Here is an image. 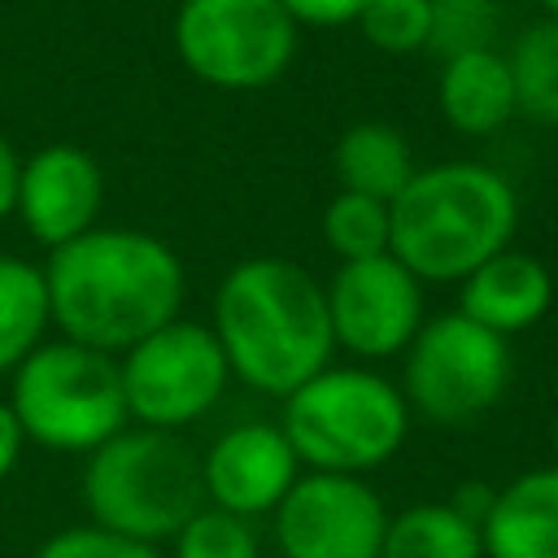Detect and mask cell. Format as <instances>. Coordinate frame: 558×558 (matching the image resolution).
<instances>
[{
  "instance_id": "3957f363",
  "label": "cell",
  "mask_w": 558,
  "mask_h": 558,
  "mask_svg": "<svg viewBox=\"0 0 558 558\" xmlns=\"http://www.w3.org/2000/svg\"><path fill=\"white\" fill-rule=\"evenodd\" d=\"M392 257L423 283H462L493 253L510 248L519 196L484 161L418 166L392 196Z\"/></svg>"
},
{
  "instance_id": "ba28073f",
  "label": "cell",
  "mask_w": 558,
  "mask_h": 558,
  "mask_svg": "<svg viewBox=\"0 0 558 558\" xmlns=\"http://www.w3.org/2000/svg\"><path fill=\"white\" fill-rule=\"evenodd\" d=\"M401 397L410 414L458 427L488 414L510 388V344L462 310L423 318L401 353Z\"/></svg>"
},
{
  "instance_id": "7a4b0ae2",
  "label": "cell",
  "mask_w": 558,
  "mask_h": 558,
  "mask_svg": "<svg viewBox=\"0 0 558 558\" xmlns=\"http://www.w3.org/2000/svg\"><path fill=\"white\" fill-rule=\"evenodd\" d=\"M209 327L227 353L231 379L279 401L331 366L336 353L323 283L275 253L244 257L222 275Z\"/></svg>"
},
{
  "instance_id": "5bb4252c",
  "label": "cell",
  "mask_w": 558,
  "mask_h": 558,
  "mask_svg": "<svg viewBox=\"0 0 558 558\" xmlns=\"http://www.w3.org/2000/svg\"><path fill=\"white\" fill-rule=\"evenodd\" d=\"M554 305V275L536 253L501 248L484 266H475L458 283V305L471 323L488 327L493 336L510 340L527 327H536Z\"/></svg>"
},
{
  "instance_id": "9a60e30c",
  "label": "cell",
  "mask_w": 558,
  "mask_h": 558,
  "mask_svg": "<svg viewBox=\"0 0 558 558\" xmlns=\"http://www.w3.org/2000/svg\"><path fill=\"white\" fill-rule=\"evenodd\" d=\"M484 558H558V466H527L493 493L480 523Z\"/></svg>"
},
{
  "instance_id": "8992f818",
  "label": "cell",
  "mask_w": 558,
  "mask_h": 558,
  "mask_svg": "<svg viewBox=\"0 0 558 558\" xmlns=\"http://www.w3.org/2000/svg\"><path fill=\"white\" fill-rule=\"evenodd\" d=\"M9 410L26 445L83 458L131 423L118 357L65 336H48L9 375Z\"/></svg>"
},
{
  "instance_id": "8fae6325",
  "label": "cell",
  "mask_w": 558,
  "mask_h": 558,
  "mask_svg": "<svg viewBox=\"0 0 558 558\" xmlns=\"http://www.w3.org/2000/svg\"><path fill=\"white\" fill-rule=\"evenodd\" d=\"M331 340L362 362L401 357L414 331L423 327V279L405 270L392 253L336 262L331 279L323 283Z\"/></svg>"
},
{
  "instance_id": "ffe728a7",
  "label": "cell",
  "mask_w": 558,
  "mask_h": 558,
  "mask_svg": "<svg viewBox=\"0 0 558 558\" xmlns=\"http://www.w3.org/2000/svg\"><path fill=\"white\" fill-rule=\"evenodd\" d=\"M514 78V105L541 126H558V22L541 17L506 48Z\"/></svg>"
},
{
  "instance_id": "d4e9b609",
  "label": "cell",
  "mask_w": 558,
  "mask_h": 558,
  "mask_svg": "<svg viewBox=\"0 0 558 558\" xmlns=\"http://www.w3.org/2000/svg\"><path fill=\"white\" fill-rule=\"evenodd\" d=\"M35 558H161V549L131 541V536H118V532L96 527V523H74V527L52 532L35 549Z\"/></svg>"
},
{
  "instance_id": "277c9868",
  "label": "cell",
  "mask_w": 558,
  "mask_h": 558,
  "mask_svg": "<svg viewBox=\"0 0 558 558\" xmlns=\"http://www.w3.org/2000/svg\"><path fill=\"white\" fill-rule=\"evenodd\" d=\"M78 497L87 506V523L161 545L205 506L201 458L179 440V432L126 423L87 453Z\"/></svg>"
},
{
  "instance_id": "7402d4cb",
  "label": "cell",
  "mask_w": 558,
  "mask_h": 558,
  "mask_svg": "<svg viewBox=\"0 0 558 558\" xmlns=\"http://www.w3.org/2000/svg\"><path fill=\"white\" fill-rule=\"evenodd\" d=\"M357 35L384 57L427 52L432 35V0H366L353 17Z\"/></svg>"
},
{
  "instance_id": "d6986e66",
  "label": "cell",
  "mask_w": 558,
  "mask_h": 558,
  "mask_svg": "<svg viewBox=\"0 0 558 558\" xmlns=\"http://www.w3.org/2000/svg\"><path fill=\"white\" fill-rule=\"evenodd\" d=\"M379 558H484V545L449 501H410L388 514Z\"/></svg>"
},
{
  "instance_id": "4fadbf2b",
  "label": "cell",
  "mask_w": 558,
  "mask_h": 558,
  "mask_svg": "<svg viewBox=\"0 0 558 558\" xmlns=\"http://www.w3.org/2000/svg\"><path fill=\"white\" fill-rule=\"evenodd\" d=\"M301 471L305 466L296 462L279 423H262V418L235 423L201 453L205 506H218L253 523L283 501V493L296 484Z\"/></svg>"
},
{
  "instance_id": "f1b7e54d",
  "label": "cell",
  "mask_w": 558,
  "mask_h": 558,
  "mask_svg": "<svg viewBox=\"0 0 558 558\" xmlns=\"http://www.w3.org/2000/svg\"><path fill=\"white\" fill-rule=\"evenodd\" d=\"M541 4V13L549 17V22H558V0H536Z\"/></svg>"
},
{
  "instance_id": "83f0119b",
  "label": "cell",
  "mask_w": 558,
  "mask_h": 558,
  "mask_svg": "<svg viewBox=\"0 0 558 558\" xmlns=\"http://www.w3.org/2000/svg\"><path fill=\"white\" fill-rule=\"evenodd\" d=\"M22 449H26V436H22V427H17L13 410H9V401H0V484L13 475Z\"/></svg>"
},
{
  "instance_id": "6da1fadb",
  "label": "cell",
  "mask_w": 558,
  "mask_h": 558,
  "mask_svg": "<svg viewBox=\"0 0 558 558\" xmlns=\"http://www.w3.org/2000/svg\"><path fill=\"white\" fill-rule=\"evenodd\" d=\"M52 327L100 353H126L183 310L179 253L140 227H92L44 262Z\"/></svg>"
},
{
  "instance_id": "9c48e42d",
  "label": "cell",
  "mask_w": 558,
  "mask_h": 558,
  "mask_svg": "<svg viewBox=\"0 0 558 558\" xmlns=\"http://www.w3.org/2000/svg\"><path fill=\"white\" fill-rule=\"evenodd\" d=\"M118 371L131 423L157 432L192 427L222 401L231 384V366L214 327L183 314L118 353Z\"/></svg>"
},
{
  "instance_id": "5b68a950",
  "label": "cell",
  "mask_w": 558,
  "mask_h": 558,
  "mask_svg": "<svg viewBox=\"0 0 558 558\" xmlns=\"http://www.w3.org/2000/svg\"><path fill=\"white\" fill-rule=\"evenodd\" d=\"M279 427L305 471L366 475L410 436L401 388L371 366H323L283 397Z\"/></svg>"
},
{
  "instance_id": "7c38bea8",
  "label": "cell",
  "mask_w": 558,
  "mask_h": 558,
  "mask_svg": "<svg viewBox=\"0 0 558 558\" xmlns=\"http://www.w3.org/2000/svg\"><path fill=\"white\" fill-rule=\"evenodd\" d=\"M100 205H105V174L83 144L57 140L22 157L13 214L22 218L26 235L48 253L92 231Z\"/></svg>"
},
{
  "instance_id": "30bf717a",
  "label": "cell",
  "mask_w": 558,
  "mask_h": 558,
  "mask_svg": "<svg viewBox=\"0 0 558 558\" xmlns=\"http://www.w3.org/2000/svg\"><path fill=\"white\" fill-rule=\"evenodd\" d=\"M384 527L388 506L366 475L301 471L270 510V536L283 558H379Z\"/></svg>"
},
{
  "instance_id": "f546056e",
  "label": "cell",
  "mask_w": 558,
  "mask_h": 558,
  "mask_svg": "<svg viewBox=\"0 0 558 558\" xmlns=\"http://www.w3.org/2000/svg\"><path fill=\"white\" fill-rule=\"evenodd\" d=\"M549 449H554V466H558V410H554V427H549Z\"/></svg>"
},
{
  "instance_id": "4316f807",
  "label": "cell",
  "mask_w": 558,
  "mask_h": 558,
  "mask_svg": "<svg viewBox=\"0 0 558 558\" xmlns=\"http://www.w3.org/2000/svg\"><path fill=\"white\" fill-rule=\"evenodd\" d=\"M17 174H22V153L9 144V135L0 131V222L13 218L17 205Z\"/></svg>"
},
{
  "instance_id": "603a6c76",
  "label": "cell",
  "mask_w": 558,
  "mask_h": 558,
  "mask_svg": "<svg viewBox=\"0 0 558 558\" xmlns=\"http://www.w3.org/2000/svg\"><path fill=\"white\" fill-rule=\"evenodd\" d=\"M170 558H262L257 527L218 506H201L174 536Z\"/></svg>"
},
{
  "instance_id": "484cf974",
  "label": "cell",
  "mask_w": 558,
  "mask_h": 558,
  "mask_svg": "<svg viewBox=\"0 0 558 558\" xmlns=\"http://www.w3.org/2000/svg\"><path fill=\"white\" fill-rule=\"evenodd\" d=\"M366 0H283V9L292 13L296 26H314V31H327V26H353V17L362 13Z\"/></svg>"
},
{
  "instance_id": "44dd1931",
  "label": "cell",
  "mask_w": 558,
  "mask_h": 558,
  "mask_svg": "<svg viewBox=\"0 0 558 558\" xmlns=\"http://www.w3.org/2000/svg\"><path fill=\"white\" fill-rule=\"evenodd\" d=\"M323 244L336 262H362L392 248V209L388 201L362 192H336L323 205Z\"/></svg>"
},
{
  "instance_id": "52a82bcc",
  "label": "cell",
  "mask_w": 558,
  "mask_h": 558,
  "mask_svg": "<svg viewBox=\"0 0 558 558\" xmlns=\"http://www.w3.org/2000/svg\"><path fill=\"white\" fill-rule=\"evenodd\" d=\"M170 44L196 83L214 92H257L288 74L301 26L283 0H179Z\"/></svg>"
},
{
  "instance_id": "e0dca14e",
  "label": "cell",
  "mask_w": 558,
  "mask_h": 558,
  "mask_svg": "<svg viewBox=\"0 0 558 558\" xmlns=\"http://www.w3.org/2000/svg\"><path fill=\"white\" fill-rule=\"evenodd\" d=\"M331 170H336L340 192H362V196L392 205V196L414 179L418 161H414L410 140L397 126L379 118H362L340 131L331 148Z\"/></svg>"
},
{
  "instance_id": "cb8c5ba5",
  "label": "cell",
  "mask_w": 558,
  "mask_h": 558,
  "mask_svg": "<svg viewBox=\"0 0 558 558\" xmlns=\"http://www.w3.org/2000/svg\"><path fill=\"white\" fill-rule=\"evenodd\" d=\"M497 26H501L497 0H432L427 52L449 61L458 52L497 48Z\"/></svg>"
},
{
  "instance_id": "2e32d148",
  "label": "cell",
  "mask_w": 558,
  "mask_h": 558,
  "mask_svg": "<svg viewBox=\"0 0 558 558\" xmlns=\"http://www.w3.org/2000/svg\"><path fill=\"white\" fill-rule=\"evenodd\" d=\"M436 109L449 122V131H458L466 140L497 135L519 113L506 52L501 48H480V52H458V57L440 61Z\"/></svg>"
},
{
  "instance_id": "ac0fdd59",
  "label": "cell",
  "mask_w": 558,
  "mask_h": 558,
  "mask_svg": "<svg viewBox=\"0 0 558 558\" xmlns=\"http://www.w3.org/2000/svg\"><path fill=\"white\" fill-rule=\"evenodd\" d=\"M52 331L44 266L0 253V375H13Z\"/></svg>"
}]
</instances>
